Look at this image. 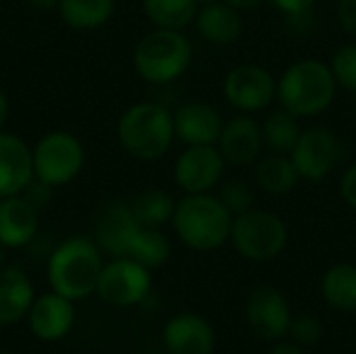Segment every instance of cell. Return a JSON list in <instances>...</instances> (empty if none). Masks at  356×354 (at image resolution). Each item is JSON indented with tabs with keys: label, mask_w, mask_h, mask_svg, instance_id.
<instances>
[{
	"label": "cell",
	"mask_w": 356,
	"mask_h": 354,
	"mask_svg": "<svg viewBox=\"0 0 356 354\" xmlns=\"http://www.w3.org/2000/svg\"><path fill=\"white\" fill-rule=\"evenodd\" d=\"M117 140L138 161L150 163L163 159L175 140L173 111L154 100L127 106L117 121Z\"/></svg>",
	"instance_id": "6da1fadb"
},
{
	"label": "cell",
	"mask_w": 356,
	"mask_h": 354,
	"mask_svg": "<svg viewBox=\"0 0 356 354\" xmlns=\"http://www.w3.org/2000/svg\"><path fill=\"white\" fill-rule=\"evenodd\" d=\"M102 267L104 263L96 240L73 236L50 252L46 275L52 292L75 303L96 292Z\"/></svg>",
	"instance_id": "7a4b0ae2"
},
{
	"label": "cell",
	"mask_w": 356,
	"mask_h": 354,
	"mask_svg": "<svg viewBox=\"0 0 356 354\" xmlns=\"http://www.w3.org/2000/svg\"><path fill=\"white\" fill-rule=\"evenodd\" d=\"M171 223L177 238L188 248L211 252L229 240L234 215L213 192L186 194L181 200H177Z\"/></svg>",
	"instance_id": "3957f363"
},
{
	"label": "cell",
	"mask_w": 356,
	"mask_h": 354,
	"mask_svg": "<svg viewBox=\"0 0 356 354\" xmlns=\"http://www.w3.org/2000/svg\"><path fill=\"white\" fill-rule=\"evenodd\" d=\"M336 90L338 83L330 63L319 58H300L277 79V100L282 108L298 119L325 113L336 98Z\"/></svg>",
	"instance_id": "277c9868"
},
{
	"label": "cell",
	"mask_w": 356,
	"mask_h": 354,
	"mask_svg": "<svg viewBox=\"0 0 356 354\" xmlns=\"http://www.w3.org/2000/svg\"><path fill=\"white\" fill-rule=\"evenodd\" d=\"M192 58V44L181 29L154 27L136 44L131 63L138 77L146 83L167 86L186 75Z\"/></svg>",
	"instance_id": "5b68a950"
},
{
	"label": "cell",
	"mask_w": 356,
	"mask_h": 354,
	"mask_svg": "<svg viewBox=\"0 0 356 354\" xmlns=\"http://www.w3.org/2000/svg\"><path fill=\"white\" fill-rule=\"evenodd\" d=\"M31 156L33 175L54 190L77 179L86 165V148L81 140L67 129L44 134L31 148Z\"/></svg>",
	"instance_id": "8992f818"
},
{
	"label": "cell",
	"mask_w": 356,
	"mask_h": 354,
	"mask_svg": "<svg viewBox=\"0 0 356 354\" xmlns=\"http://www.w3.org/2000/svg\"><path fill=\"white\" fill-rule=\"evenodd\" d=\"M229 240L244 259L271 261L288 246V227L280 215L252 207L234 217Z\"/></svg>",
	"instance_id": "52a82bcc"
},
{
	"label": "cell",
	"mask_w": 356,
	"mask_h": 354,
	"mask_svg": "<svg viewBox=\"0 0 356 354\" xmlns=\"http://www.w3.org/2000/svg\"><path fill=\"white\" fill-rule=\"evenodd\" d=\"M290 156L302 179L321 182L338 169L344 159V148L334 129L325 125H313L302 129Z\"/></svg>",
	"instance_id": "ba28073f"
},
{
	"label": "cell",
	"mask_w": 356,
	"mask_h": 354,
	"mask_svg": "<svg viewBox=\"0 0 356 354\" xmlns=\"http://www.w3.org/2000/svg\"><path fill=\"white\" fill-rule=\"evenodd\" d=\"M223 94L236 111L252 115L269 108L277 98V79L263 65H236L223 79Z\"/></svg>",
	"instance_id": "9c48e42d"
},
{
	"label": "cell",
	"mask_w": 356,
	"mask_h": 354,
	"mask_svg": "<svg viewBox=\"0 0 356 354\" xmlns=\"http://www.w3.org/2000/svg\"><path fill=\"white\" fill-rule=\"evenodd\" d=\"M150 286V269L129 257H119L102 267L96 294L106 305L131 307L148 298Z\"/></svg>",
	"instance_id": "30bf717a"
},
{
	"label": "cell",
	"mask_w": 356,
	"mask_h": 354,
	"mask_svg": "<svg viewBox=\"0 0 356 354\" xmlns=\"http://www.w3.org/2000/svg\"><path fill=\"white\" fill-rule=\"evenodd\" d=\"M225 161L217 146H186L173 165V179L184 194H209L223 182Z\"/></svg>",
	"instance_id": "8fae6325"
},
{
	"label": "cell",
	"mask_w": 356,
	"mask_h": 354,
	"mask_svg": "<svg viewBox=\"0 0 356 354\" xmlns=\"http://www.w3.org/2000/svg\"><path fill=\"white\" fill-rule=\"evenodd\" d=\"M250 330L263 340H280L290 332V305L273 286H259L246 303Z\"/></svg>",
	"instance_id": "7c38bea8"
},
{
	"label": "cell",
	"mask_w": 356,
	"mask_h": 354,
	"mask_svg": "<svg viewBox=\"0 0 356 354\" xmlns=\"http://www.w3.org/2000/svg\"><path fill=\"white\" fill-rule=\"evenodd\" d=\"M217 148L227 165L246 167L257 163L265 148L261 123L246 113L234 115L223 123Z\"/></svg>",
	"instance_id": "4fadbf2b"
},
{
	"label": "cell",
	"mask_w": 356,
	"mask_h": 354,
	"mask_svg": "<svg viewBox=\"0 0 356 354\" xmlns=\"http://www.w3.org/2000/svg\"><path fill=\"white\" fill-rule=\"evenodd\" d=\"M223 123V115L202 100L186 102L173 111L175 140L186 146H217Z\"/></svg>",
	"instance_id": "5bb4252c"
},
{
	"label": "cell",
	"mask_w": 356,
	"mask_h": 354,
	"mask_svg": "<svg viewBox=\"0 0 356 354\" xmlns=\"http://www.w3.org/2000/svg\"><path fill=\"white\" fill-rule=\"evenodd\" d=\"M140 227L129 202H111L96 219V244L113 259L127 257Z\"/></svg>",
	"instance_id": "9a60e30c"
},
{
	"label": "cell",
	"mask_w": 356,
	"mask_h": 354,
	"mask_svg": "<svg viewBox=\"0 0 356 354\" xmlns=\"http://www.w3.org/2000/svg\"><path fill=\"white\" fill-rule=\"evenodd\" d=\"M31 146L13 131H0V198L17 196L33 179Z\"/></svg>",
	"instance_id": "2e32d148"
},
{
	"label": "cell",
	"mask_w": 356,
	"mask_h": 354,
	"mask_svg": "<svg viewBox=\"0 0 356 354\" xmlns=\"http://www.w3.org/2000/svg\"><path fill=\"white\" fill-rule=\"evenodd\" d=\"M29 330L35 338L52 342V340H60L63 336H67L73 328L75 321V309H73V300L50 292V294H42L33 300L29 313Z\"/></svg>",
	"instance_id": "e0dca14e"
},
{
	"label": "cell",
	"mask_w": 356,
	"mask_h": 354,
	"mask_svg": "<svg viewBox=\"0 0 356 354\" xmlns=\"http://www.w3.org/2000/svg\"><path fill=\"white\" fill-rule=\"evenodd\" d=\"M163 340L171 354H211L215 348V330L204 317L181 313L165 325Z\"/></svg>",
	"instance_id": "ac0fdd59"
},
{
	"label": "cell",
	"mask_w": 356,
	"mask_h": 354,
	"mask_svg": "<svg viewBox=\"0 0 356 354\" xmlns=\"http://www.w3.org/2000/svg\"><path fill=\"white\" fill-rule=\"evenodd\" d=\"M194 25L200 38L215 46H229L238 42L244 31L242 13L223 0L202 2L194 19Z\"/></svg>",
	"instance_id": "d6986e66"
},
{
	"label": "cell",
	"mask_w": 356,
	"mask_h": 354,
	"mask_svg": "<svg viewBox=\"0 0 356 354\" xmlns=\"http://www.w3.org/2000/svg\"><path fill=\"white\" fill-rule=\"evenodd\" d=\"M40 211H35L21 194L0 198V244L4 248H23L38 234Z\"/></svg>",
	"instance_id": "ffe728a7"
},
{
	"label": "cell",
	"mask_w": 356,
	"mask_h": 354,
	"mask_svg": "<svg viewBox=\"0 0 356 354\" xmlns=\"http://www.w3.org/2000/svg\"><path fill=\"white\" fill-rule=\"evenodd\" d=\"M35 300L33 284L25 271L17 267L0 269V325L21 321Z\"/></svg>",
	"instance_id": "44dd1931"
},
{
	"label": "cell",
	"mask_w": 356,
	"mask_h": 354,
	"mask_svg": "<svg viewBox=\"0 0 356 354\" xmlns=\"http://www.w3.org/2000/svg\"><path fill=\"white\" fill-rule=\"evenodd\" d=\"M300 173L292 161L290 154H277L271 152L269 156H263L254 165V182L259 190L271 196H284L296 190L300 182Z\"/></svg>",
	"instance_id": "7402d4cb"
},
{
	"label": "cell",
	"mask_w": 356,
	"mask_h": 354,
	"mask_svg": "<svg viewBox=\"0 0 356 354\" xmlns=\"http://www.w3.org/2000/svg\"><path fill=\"white\" fill-rule=\"evenodd\" d=\"M115 6V0H58L56 13L67 27L92 31L113 19Z\"/></svg>",
	"instance_id": "603a6c76"
},
{
	"label": "cell",
	"mask_w": 356,
	"mask_h": 354,
	"mask_svg": "<svg viewBox=\"0 0 356 354\" xmlns=\"http://www.w3.org/2000/svg\"><path fill=\"white\" fill-rule=\"evenodd\" d=\"M202 0H142V10L154 27L186 29L194 23Z\"/></svg>",
	"instance_id": "cb8c5ba5"
},
{
	"label": "cell",
	"mask_w": 356,
	"mask_h": 354,
	"mask_svg": "<svg viewBox=\"0 0 356 354\" xmlns=\"http://www.w3.org/2000/svg\"><path fill=\"white\" fill-rule=\"evenodd\" d=\"M321 292L330 307L344 313L356 311V265L340 263L330 267L321 280Z\"/></svg>",
	"instance_id": "d4e9b609"
},
{
	"label": "cell",
	"mask_w": 356,
	"mask_h": 354,
	"mask_svg": "<svg viewBox=\"0 0 356 354\" xmlns=\"http://www.w3.org/2000/svg\"><path fill=\"white\" fill-rule=\"evenodd\" d=\"M261 131H263V144L269 152L290 154L302 134V127L296 115H292L286 108H277L269 113L267 119L261 123Z\"/></svg>",
	"instance_id": "484cf974"
},
{
	"label": "cell",
	"mask_w": 356,
	"mask_h": 354,
	"mask_svg": "<svg viewBox=\"0 0 356 354\" xmlns=\"http://www.w3.org/2000/svg\"><path fill=\"white\" fill-rule=\"evenodd\" d=\"M175 204L177 200L169 192L159 188H148L129 202L142 227H163L165 223H169L173 219Z\"/></svg>",
	"instance_id": "4316f807"
},
{
	"label": "cell",
	"mask_w": 356,
	"mask_h": 354,
	"mask_svg": "<svg viewBox=\"0 0 356 354\" xmlns=\"http://www.w3.org/2000/svg\"><path fill=\"white\" fill-rule=\"evenodd\" d=\"M127 257L138 261L146 269H156L169 261L171 242L161 232V227H140L134 242H131Z\"/></svg>",
	"instance_id": "83f0119b"
},
{
	"label": "cell",
	"mask_w": 356,
	"mask_h": 354,
	"mask_svg": "<svg viewBox=\"0 0 356 354\" xmlns=\"http://www.w3.org/2000/svg\"><path fill=\"white\" fill-rule=\"evenodd\" d=\"M330 67H332L338 88H344L356 94V42L340 46L334 52Z\"/></svg>",
	"instance_id": "f1b7e54d"
},
{
	"label": "cell",
	"mask_w": 356,
	"mask_h": 354,
	"mask_svg": "<svg viewBox=\"0 0 356 354\" xmlns=\"http://www.w3.org/2000/svg\"><path fill=\"white\" fill-rule=\"evenodd\" d=\"M217 196L221 198V202L225 204V209L234 217L250 211L252 209V202H254L252 188L244 179H227L225 184H221Z\"/></svg>",
	"instance_id": "f546056e"
},
{
	"label": "cell",
	"mask_w": 356,
	"mask_h": 354,
	"mask_svg": "<svg viewBox=\"0 0 356 354\" xmlns=\"http://www.w3.org/2000/svg\"><path fill=\"white\" fill-rule=\"evenodd\" d=\"M290 334L294 338V342L298 346H313L321 340L323 336V325L317 317L311 315H302L296 321H292L290 325Z\"/></svg>",
	"instance_id": "4dcf8cb0"
},
{
	"label": "cell",
	"mask_w": 356,
	"mask_h": 354,
	"mask_svg": "<svg viewBox=\"0 0 356 354\" xmlns=\"http://www.w3.org/2000/svg\"><path fill=\"white\" fill-rule=\"evenodd\" d=\"M52 192H54V188H50L48 184H44V182H40L38 177H33V179L25 186V190L21 192V196H23L35 211H44V209L50 204V200H52Z\"/></svg>",
	"instance_id": "1f68e13d"
},
{
	"label": "cell",
	"mask_w": 356,
	"mask_h": 354,
	"mask_svg": "<svg viewBox=\"0 0 356 354\" xmlns=\"http://www.w3.org/2000/svg\"><path fill=\"white\" fill-rule=\"evenodd\" d=\"M338 23L346 35L356 40V0H338Z\"/></svg>",
	"instance_id": "d6a6232c"
},
{
	"label": "cell",
	"mask_w": 356,
	"mask_h": 354,
	"mask_svg": "<svg viewBox=\"0 0 356 354\" xmlns=\"http://www.w3.org/2000/svg\"><path fill=\"white\" fill-rule=\"evenodd\" d=\"M340 196L342 200L356 211V161L344 171L340 182Z\"/></svg>",
	"instance_id": "836d02e7"
},
{
	"label": "cell",
	"mask_w": 356,
	"mask_h": 354,
	"mask_svg": "<svg viewBox=\"0 0 356 354\" xmlns=\"http://www.w3.org/2000/svg\"><path fill=\"white\" fill-rule=\"evenodd\" d=\"M277 10H282L286 17H294V15H305L311 13L317 0H269Z\"/></svg>",
	"instance_id": "e575fe53"
},
{
	"label": "cell",
	"mask_w": 356,
	"mask_h": 354,
	"mask_svg": "<svg viewBox=\"0 0 356 354\" xmlns=\"http://www.w3.org/2000/svg\"><path fill=\"white\" fill-rule=\"evenodd\" d=\"M8 117H10V100H8L6 92L0 88V131L4 129Z\"/></svg>",
	"instance_id": "d590c367"
},
{
	"label": "cell",
	"mask_w": 356,
	"mask_h": 354,
	"mask_svg": "<svg viewBox=\"0 0 356 354\" xmlns=\"http://www.w3.org/2000/svg\"><path fill=\"white\" fill-rule=\"evenodd\" d=\"M223 2H227L229 6H234V8H238V10L242 13V10H252V8H257L263 0H223Z\"/></svg>",
	"instance_id": "8d00e7d4"
},
{
	"label": "cell",
	"mask_w": 356,
	"mask_h": 354,
	"mask_svg": "<svg viewBox=\"0 0 356 354\" xmlns=\"http://www.w3.org/2000/svg\"><path fill=\"white\" fill-rule=\"evenodd\" d=\"M31 8H35V10H56V6H58V0H25Z\"/></svg>",
	"instance_id": "74e56055"
},
{
	"label": "cell",
	"mask_w": 356,
	"mask_h": 354,
	"mask_svg": "<svg viewBox=\"0 0 356 354\" xmlns=\"http://www.w3.org/2000/svg\"><path fill=\"white\" fill-rule=\"evenodd\" d=\"M271 354H305L302 353V348L298 346V344H280V346H275Z\"/></svg>",
	"instance_id": "f35d334b"
},
{
	"label": "cell",
	"mask_w": 356,
	"mask_h": 354,
	"mask_svg": "<svg viewBox=\"0 0 356 354\" xmlns=\"http://www.w3.org/2000/svg\"><path fill=\"white\" fill-rule=\"evenodd\" d=\"M4 263H6V248L0 244V269L4 267Z\"/></svg>",
	"instance_id": "ab89813d"
},
{
	"label": "cell",
	"mask_w": 356,
	"mask_h": 354,
	"mask_svg": "<svg viewBox=\"0 0 356 354\" xmlns=\"http://www.w3.org/2000/svg\"><path fill=\"white\" fill-rule=\"evenodd\" d=\"M0 354H17V353H0Z\"/></svg>",
	"instance_id": "60d3db41"
},
{
	"label": "cell",
	"mask_w": 356,
	"mask_h": 354,
	"mask_svg": "<svg viewBox=\"0 0 356 354\" xmlns=\"http://www.w3.org/2000/svg\"><path fill=\"white\" fill-rule=\"evenodd\" d=\"M355 100H356V94H355Z\"/></svg>",
	"instance_id": "b9f144b4"
},
{
	"label": "cell",
	"mask_w": 356,
	"mask_h": 354,
	"mask_svg": "<svg viewBox=\"0 0 356 354\" xmlns=\"http://www.w3.org/2000/svg\"><path fill=\"white\" fill-rule=\"evenodd\" d=\"M0 340H2V336H0Z\"/></svg>",
	"instance_id": "7bdbcfd3"
}]
</instances>
